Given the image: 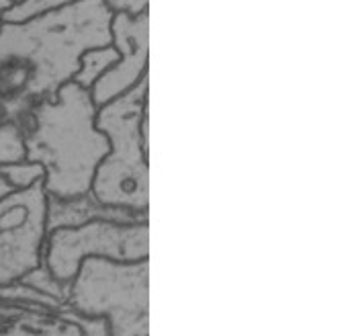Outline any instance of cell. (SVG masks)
Here are the masks:
<instances>
[{
  "instance_id": "6da1fadb",
  "label": "cell",
  "mask_w": 356,
  "mask_h": 336,
  "mask_svg": "<svg viewBox=\"0 0 356 336\" xmlns=\"http://www.w3.org/2000/svg\"><path fill=\"white\" fill-rule=\"evenodd\" d=\"M113 13L105 0L74 4L0 27V113L25 115L74 80L86 51L113 45Z\"/></svg>"
},
{
  "instance_id": "7a4b0ae2",
  "label": "cell",
  "mask_w": 356,
  "mask_h": 336,
  "mask_svg": "<svg viewBox=\"0 0 356 336\" xmlns=\"http://www.w3.org/2000/svg\"><path fill=\"white\" fill-rule=\"evenodd\" d=\"M97 111L90 90L72 80L19 123L27 160L45 173L47 197L76 199L90 193L95 173L108 152L107 136L95 125Z\"/></svg>"
},
{
  "instance_id": "3957f363",
  "label": "cell",
  "mask_w": 356,
  "mask_h": 336,
  "mask_svg": "<svg viewBox=\"0 0 356 336\" xmlns=\"http://www.w3.org/2000/svg\"><path fill=\"white\" fill-rule=\"evenodd\" d=\"M147 84L149 72L95 117L97 129L107 136L108 152L95 173L90 193L105 207L127 211L149 207Z\"/></svg>"
},
{
  "instance_id": "277c9868",
  "label": "cell",
  "mask_w": 356,
  "mask_h": 336,
  "mask_svg": "<svg viewBox=\"0 0 356 336\" xmlns=\"http://www.w3.org/2000/svg\"><path fill=\"white\" fill-rule=\"evenodd\" d=\"M64 305L78 316L105 320L108 336H149V261L84 259Z\"/></svg>"
},
{
  "instance_id": "5b68a950",
  "label": "cell",
  "mask_w": 356,
  "mask_h": 336,
  "mask_svg": "<svg viewBox=\"0 0 356 336\" xmlns=\"http://www.w3.org/2000/svg\"><path fill=\"white\" fill-rule=\"evenodd\" d=\"M149 257V222L121 224L92 220L76 227L51 230L43 246V269L62 285H70L84 259L119 262Z\"/></svg>"
},
{
  "instance_id": "8992f818",
  "label": "cell",
  "mask_w": 356,
  "mask_h": 336,
  "mask_svg": "<svg viewBox=\"0 0 356 336\" xmlns=\"http://www.w3.org/2000/svg\"><path fill=\"white\" fill-rule=\"evenodd\" d=\"M47 193L43 183L0 197V285L21 283L43 264Z\"/></svg>"
},
{
  "instance_id": "52a82bcc",
  "label": "cell",
  "mask_w": 356,
  "mask_h": 336,
  "mask_svg": "<svg viewBox=\"0 0 356 336\" xmlns=\"http://www.w3.org/2000/svg\"><path fill=\"white\" fill-rule=\"evenodd\" d=\"M147 31H149L147 10L140 15H125V13L113 15L111 38H113V47L119 54V60L90 88V97L97 109H101L113 99L134 88L147 74V49H149Z\"/></svg>"
},
{
  "instance_id": "ba28073f",
  "label": "cell",
  "mask_w": 356,
  "mask_h": 336,
  "mask_svg": "<svg viewBox=\"0 0 356 336\" xmlns=\"http://www.w3.org/2000/svg\"><path fill=\"white\" fill-rule=\"evenodd\" d=\"M92 220H111L121 224L147 222V211H127L101 205L92 193L76 199H51L47 197V234L58 227H76Z\"/></svg>"
},
{
  "instance_id": "9c48e42d",
  "label": "cell",
  "mask_w": 356,
  "mask_h": 336,
  "mask_svg": "<svg viewBox=\"0 0 356 336\" xmlns=\"http://www.w3.org/2000/svg\"><path fill=\"white\" fill-rule=\"evenodd\" d=\"M119 60V54L113 45L107 47H97V49H90L82 56L80 60V70L78 74L74 76V82L80 84L82 88H92V84L101 78V76L107 72L113 64H117Z\"/></svg>"
},
{
  "instance_id": "30bf717a",
  "label": "cell",
  "mask_w": 356,
  "mask_h": 336,
  "mask_svg": "<svg viewBox=\"0 0 356 336\" xmlns=\"http://www.w3.org/2000/svg\"><path fill=\"white\" fill-rule=\"evenodd\" d=\"M27 160V146L19 123L4 119L0 123V166Z\"/></svg>"
},
{
  "instance_id": "8fae6325",
  "label": "cell",
  "mask_w": 356,
  "mask_h": 336,
  "mask_svg": "<svg viewBox=\"0 0 356 336\" xmlns=\"http://www.w3.org/2000/svg\"><path fill=\"white\" fill-rule=\"evenodd\" d=\"M0 177L6 181V185L10 189H27L35 183H43L45 173L37 162H17V164H6L0 166Z\"/></svg>"
},
{
  "instance_id": "7c38bea8",
  "label": "cell",
  "mask_w": 356,
  "mask_h": 336,
  "mask_svg": "<svg viewBox=\"0 0 356 336\" xmlns=\"http://www.w3.org/2000/svg\"><path fill=\"white\" fill-rule=\"evenodd\" d=\"M74 2H78V0H23L19 4H13L0 17L6 23H21V21L31 19V17L62 8V6H68V4H74Z\"/></svg>"
},
{
  "instance_id": "4fadbf2b",
  "label": "cell",
  "mask_w": 356,
  "mask_h": 336,
  "mask_svg": "<svg viewBox=\"0 0 356 336\" xmlns=\"http://www.w3.org/2000/svg\"><path fill=\"white\" fill-rule=\"evenodd\" d=\"M108 10L115 13H125V15H140L149 8V0H105Z\"/></svg>"
},
{
  "instance_id": "5bb4252c",
  "label": "cell",
  "mask_w": 356,
  "mask_h": 336,
  "mask_svg": "<svg viewBox=\"0 0 356 336\" xmlns=\"http://www.w3.org/2000/svg\"><path fill=\"white\" fill-rule=\"evenodd\" d=\"M13 6V0H0V15L4 13V10H8Z\"/></svg>"
},
{
  "instance_id": "9a60e30c",
  "label": "cell",
  "mask_w": 356,
  "mask_h": 336,
  "mask_svg": "<svg viewBox=\"0 0 356 336\" xmlns=\"http://www.w3.org/2000/svg\"><path fill=\"white\" fill-rule=\"evenodd\" d=\"M8 191H13V189L8 187V185H6V181H4L2 177H0V197H2L4 193H8Z\"/></svg>"
},
{
  "instance_id": "2e32d148",
  "label": "cell",
  "mask_w": 356,
  "mask_h": 336,
  "mask_svg": "<svg viewBox=\"0 0 356 336\" xmlns=\"http://www.w3.org/2000/svg\"><path fill=\"white\" fill-rule=\"evenodd\" d=\"M19 2H23V0H13V4H19Z\"/></svg>"
},
{
  "instance_id": "e0dca14e",
  "label": "cell",
  "mask_w": 356,
  "mask_h": 336,
  "mask_svg": "<svg viewBox=\"0 0 356 336\" xmlns=\"http://www.w3.org/2000/svg\"><path fill=\"white\" fill-rule=\"evenodd\" d=\"M2 121H4V115H2V113H0V123H2Z\"/></svg>"
},
{
  "instance_id": "ac0fdd59",
  "label": "cell",
  "mask_w": 356,
  "mask_h": 336,
  "mask_svg": "<svg viewBox=\"0 0 356 336\" xmlns=\"http://www.w3.org/2000/svg\"><path fill=\"white\" fill-rule=\"evenodd\" d=\"M0 27H2V17H0Z\"/></svg>"
}]
</instances>
